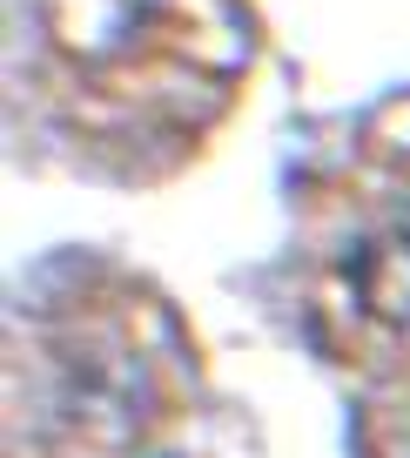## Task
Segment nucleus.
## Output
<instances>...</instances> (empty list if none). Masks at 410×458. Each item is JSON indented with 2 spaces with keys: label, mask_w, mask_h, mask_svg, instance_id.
Segmentation results:
<instances>
[{
  "label": "nucleus",
  "mask_w": 410,
  "mask_h": 458,
  "mask_svg": "<svg viewBox=\"0 0 410 458\" xmlns=\"http://www.w3.org/2000/svg\"><path fill=\"white\" fill-rule=\"evenodd\" d=\"M330 290L356 330H410V142L364 182H350V229L337 236Z\"/></svg>",
  "instance_id": "nucleus-1"
},
{
  "label": "nucleus",
  "mask_w": 410,
  "mask_h": 458,
  "mask_svg": "<svg viewBox=\"0 0 410 458\" xmlns=\"http://www.w3.org/2000/svg\"><path fill=\"white\" fill-rule=\"evenodd\" d=\"M404 458H410V438H404Z\"/></svg>",
  "instance_id": "nucleus-2"
}]
</instances>
